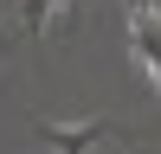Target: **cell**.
I'll list each match as a JSON object with an SVG mask.
<instances>
[{
	"label": "cell",
	"mask_w": 161,
	"mask_h": 154,
	"mask_svg": "<svg viewBox=\"0 0 161 154\" xmlns=\"http://www.w3.org/2000/svg\"><path fill=\"white\" fill-rule=\"evenodd\" d=\"M129 51H136V64L161 90V7L155 0H136V7H129Z\"/></svg>",
	"instance_id": "6da1fadb"
}]
</instances>
